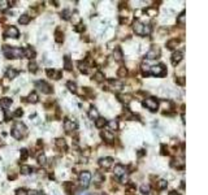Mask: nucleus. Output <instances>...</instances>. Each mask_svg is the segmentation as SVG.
Masks as SVG:
<instances>
[{
  "mask_svg": "<svg viewBox=\"0 0 208 195\" xmlns=\"http://www.w3.org/2000/svg\"><path fill=\"white\" fill-rule=\"evenodd\" d=\"M3 51H4L7 58H20L21 56L24 57V49L21 48H10L8 46H4Z\"/></svg>",
  "mask_w": 208,
  "mask_h": 195,
  "instance_id": "nucleus-1",
  "label": "nucleus"
},
{
  "mask_svg": "<svg viewBox=\"0 0 208 195\" xmlns=\"http://www.w3.org/2000/svg\"><path fill=\"white\" fill-rule=\"evenodd\" d=\"M26 133H27L26 126H25L22 122H16L13 129H12V135L15 136L16 139H21L26 135Z\"/></svg>",
  "mask_w": 208,
  "mask_h": 195,
  "instance_id": "nucleus-2",
  "label": "nucleus"
},
{
  "mask_svg": "<svg viewBox=\"0 0 208 195\" xmlns=\"http://www.w3.org/2000/svg\"><path fill=\"white\" fill-rule=\"evenodd\" d=\"M150 73L154 74L156 77H163L166 74L165 72V66L164 65H155V66H151L150 68Z\"/></svg>",
  "mask_w": 208,
  "mask_h": 195,
  "instance_id": "nucleus-3",
  "label": "nucleus"
},
{
  "mask_svg": "<svg viewBox=\"0 0 208 195\" xmlns=\"http://www.w3.org/2000/svg\"><path fill=\"white\" fill-rule=\"evenodd\" d=\"M143 105L147 108V109L152 111V112H155V111L157 109V107H159V103L156 102V100L154 99V98H148V99H146L145 102H143Z\"/></svg>",
  "mask_w": 208,
  "mask_h": 195,
  "instance_id": "nucleus-4",
  "label": "nucleus"
},
{
  "mask_svg": "<svg viewBox=\"0 0 208 195\" xmlns=\"http://www.w3.org/2000/svg\"><path fill=\"white\" fill-rule=\"evenodd\" d=\"M90 181H91V174L88 172H82L79 174V183H81L82 187H87L90 185Z\"/></svg>",
  "mask_w": 208,
  "mask_h": 195,
  "instance_id": "nucleus-5",
  "label": "nucleus"
},
{
  "mask_svg": "<svg viewBox=\"0 0 208 195\" xmlns=\"http://www.w3.org/2000/svg\"><path fill=\"white\" fill-rule=\"evenodd\" d=\"M35 86L44 94H51L52 93V87L47 82H44V81H38V82L35 83Z\"/></svg>",
  "mask_w": 208,
  "mask_h": 195,
  "instance_id": "nucleus-6",
  "label": "nucleus"
},
{
  "mask_svg": "<svg viewBox=\"0 0 208 195\" xmlns=\"http://www.w3.org/2000/svg\"><path fill=\"white\" fill-rule=\"evenodd\" d=\"M159 56H160V48L157 46H152V48L146 54V57L148 60H154V58H157Z\"/></svg>",
  "mask_w": 208,
  "mask_h": 195,
  "instance_id": "nucleus-7",
  "label": "nucleus"
},
{
  "mask_svg": "<svg viewBox=\"0 0 208 195\" xmlns=\"http://www.w3.org/2000/svg\"><path fill=\"white\" fill-rule=\"evenodd\" d=\"M18 35H20V33H18L17 27H15V26H9L4 33L5 38H15L16 39V38H18Z\"/></svg>",
  "mask_w": 208,
  "mask_h": 195,
  "instance_id": "nucleus-8",
  "label": "nucleus"
},
{
  "mask_svg": "<svg viewBox=\"0 0 208 195\" xmlns=\"http://www.w3.org/2000/svg\"><path fill=\"white\" fill-rule=\"evenodd\" d=\"M99 164H100L102 168L108 169V168H111V166H112V164H113V159H111V157H103V159H100Z\"/></svg>",
  "mask_w": 208,
  "mask_h": 195,
  "instance_id": "nucleus-9",
  "label": "nucleus"
},
{
  "mask_svg": "<svg viewBox=\"0 0 208 195\" xmlns=\"http://www.w3.org/2000/svg\"><path fill=\"white\" fill-rule=\"evenodd\" d=\"M64 129H65L66 132H72V130L77 129V122L72 121V120H65V122H64Z\"/></svg>",
  "mask_w": 208,
  "mask_h": 195,
  "instance_id": "nucleus-10",
  "label": "nucleus"
},
{
  "mask_svg": "<svg viewBox=\"0 0 208 195\" xmlns=\"http://www.w3.org/2000/svg\"><path fill=\"white\" fill-rule=\"evenodd\" d=\"M143 26H145V25H143L142 22L135 21V22H134V25H133V29H134L135 34H138V35H143Z\"/></svg>",
  "mask_w": 208,
  "mask_h": 195,
  "instance_id": "nucleus-11",
  "label": "nucleus"
},
{
  "mask_svg": "<svg viewBox=\"0 0 208 195\" xmlns=\"http://www.w3.org/2000/svg\"><path fill=\"white\" fill-rule=\"evenodd\" d=\"M181 60H182V51H177L172 55V64L173 65H177Z\"/></svg>",
  "mask_w": 208,
  "mask_h": 195,
  "instance_id": "nucleus-12",
  "label": "nucleus"
},
{
  "mask_svg": "<svg viewBox=\"0 0 208 195\" xmlns=\"http://www.w3.org/2000/svg\"><path fill=\"white\" fill-rule=\"evenodd\" d=\"M113 172H115V176H117V177H120V178L126 174V169H125V166H122V165H116Z\"/></svg>",
  "mask_w": 208,
  "mask_h": 195,
  "instance_id": "nucleus-13",
  "label": "nucleus"
},
{
  "mask_svg": "<svg viewBox=\"0 0 208 195\" xmlns=\"http://www.w3.org/2000/svg\"><path fill=\"white\" fill-rule=\"evenodd\" d=\"M172 166L173 168H177V169H184V166H185V161H184V159H174L173 161H172Z\"/></svg>",
  "mask_w": 208,
  "mask_h": 195,
  "instance_id": "nucleus-14",
  "label": "nucleus"
},
{
  "mask_svg": "<svg viewBox=\"0 0 208 195\" xmlns=\"http://www.w3.org/2000/svg\"><path fill=\"white\" fill-rule=\"evenodd\" d=\"M117 98L120 99L121 103H124V104H129V103L131 102V95H129V94H120Z\"/></svg>",
  "mask_w": 208,
  "mask_h": 195,
  "instance_id": "nucleus-15",
  "label": "nucleus"
},
{
  "mask_svg": "<svg viewBox=\"0 0 208 195\" xmlns=\"http://www.w3.org/2000/svg\"><path fill=\"white\" fill-rule=\"evenodd\" d=\"M10 104H12V99H9V98H3V99H0V107L4 108V109L9 108Z\"/></svg>",
  "mask_w": 208,
  "mask_h": 195,
  "instance_id": "nucleus-16",
  "label": "nucleus"
},
{
  "mask_svg": "<svg viewBox=\"0 0 208 195\" xmlns=\"http://www.w3.org/2000/svg\"><path fill=\"white\" fill-rule=\"evenodd\" d=\"M34 56H35V52H34V49H33L31 47H26V48L24 49V57L33 58Z\"/></svg>",
  "mask_w": 208,
  "mask_h": 195,
  "instance_id": "nucleus-17",
  "label": "nucleus"
},
{
  "mask_svg": "<svg viewBox=\"0 0 208 195\" xmlns=\"http://www.w3.org/2000/svg\"><path fill=\"white\" fill-rule=\"evenodd\" d=\"M105 125H107V120H105L104 117H98V118L95 120V126H96V127H99V129L104 127Z\"/></svg>",
  "mask_w": 208,
  "mask_h": 195,
  "instance_id": "nucleus-18",
  "label": "nucleus"
},
{
  "mask_svg": "<svg viewBox=\"0 0 208 195\" xmlns=\"http://www.w3.org/2000/svg\"><path fill=\"white\" fill-rule=\"evenodd\" d=\"M17 74H18V72L16 70V69L9 68V69L7 70V79H13V78L17 77Z\"/></svg>",
  "mask_w": 208,
  "mask_h": 195,
  "instance_id": "nucleus-19",
  "label": "nucleus"
},
{
  "mask_svg": "<svg viewBox=\"0 0 208 195\" xmlns=\"http://www.w3.org/2000/svg\"><path fill=\"white\" fill-rule=\"evenodd\" d=\"M102 136L104 138V141H108V142H111V141H113L115 139V134H113L112 132H103L102 133Z\"/></svg>",
  "mask_w": 208,
  "mask_h": 195,
  "instance_id": "nucleus-20",
  "label": "nucleus"
},
{
  "mask_svg": "<svg viewBox=\"0 0 208 195\" xmlns=\"http://www.w3.org/2000/svg\"><path fill=\"white\" fill-rule=\"evenodd\" d=\"M113 57H115L116 61H121L122 60V52H121V48H115V51H113Z\"/></svg>",
  "mask_w": 208,
  "mask_h": 195,
  "instance_id": "nucleus-21",
  "label": "nucleus"
},
{
  "mask_svg": "<svg viewBox=\"0 0 208 195\" xmlns=\"http://www.w3.org/2000/svg\"><path fill=\"white\" fill-rule=\"evenodd\" d=\"M64 68L66 69V70H72V61H70V57L69 56H65L64 57Z\"/></svg>",
  "mask_w": 208,
  "mask_h": 195,
  "instance_id": "nucleus-22",
  "label": "nucleus"
},
{
  "mask_svg": "<svg viewBox=\"0 0 208 195\" xmlns=\"http://www.w3.org/2000/svg\"><path fill=\"white\" fill-rule=\"evenodd\" d=\"M179 43V40L178 39H170V40L166 43V47H168L169 49H173V48H176L177 47V44Z\"/></svg>",
  "mask_w": 208,
  "mask_h": 195,
  "instance_id": "nucleus-23",
  "label": "nucleus"
},
{
  "mask_svg": "<svg viewBox=\"0 0 208 195\" xmlns=\"http://www.w3.org/2000/svg\"><path fill=\"white\" fill-rule=\"evenodd\" d=\"M104 181V176L100 173V172H96L95 174H94V182H96V183H100V182H103Z\"/></svg>",
  "mask_w": 208,
  "mask_h": 195,
  "instance_id": "nucleus-24",
  "label": "nucleus"
},
{
  "mask_svg": "<svg viewBox=\"0 0 208 195\" xmlns=\"http://www.w3.org/2000/svg\"><path fill=\"white\" fill-rule=\"evenodd\" d=\"M18 22L21 25H27L30 22V16L29 15H22L20 18H18Z\"/></svg>",
  "mask_w": 208,
  "mask_h": 195,
  "instance_id": "nucleus-25",
  "label": "nucleus"
},
{
  "mask_svg": "<svg viewBox=\"0 0 208 195\" xmlns=\"http://www.w3.org/2000/svg\"><path fill=\"white\" fill-rule=\"evenodd\" d=\"M55 39H56L57 43H61V42L64 40V34L61 33V30L60 29H57L56 33H55Z\"/></svg>",
  "mask_w": 208,
  "mask_h": 195,
  "instance_id": "nucleus-26",
  "label": "nucleus"
},
{
  "mask_svg": "<svg viewBox=\"0 0 208 195\" xmlns=\"http://www.w3.org/2000/svg\"><path fill=\"white\" fill-rule=\"evenodd\" d=\"M88 117H90L91 120H96L99 117V113H98V109H95V108H91L90 111H88Z\"/></svg>",
  "mask_w": 208,
  "mask_h": 195,
  "instance_id": "nucleus-27",
  "label": "nucleus"
},
{
  "mask_svg": "<svg viewBox=\"0 0 208 195\" xmlns=\"http://www.w3.org/2000/svg\"><path fill=\"white\" fill-rule=\"evenodd\" d=\"M79 70L82 72V73H85V74H87L88 72H90V66L87 65L86 63H79Z\"/></svg>",
  "mask_w": 208,
  "mask_h": 195,
  "instance_id": "nucleus-28",
  "label": "nucleus"
},
{
  "mask_svg": "<svg viewBox=\"0 0 208 195\" xmlns=\"http://www.w3.org/2000/svg\"><path fill=\"white\" fill-rule=\"evenodd\" d=\"M55 144H56V147H59V148H66V142H65V139H63V138L56 139Z\"/></svg>",
  "mask_w": 208,
  "mask_h": 195,
  "instance_id": "nucleus-29",
  "label": "nucleus"
},
{
  "mask_svg": "<svg viewBox=\"0 0 208 195\" xmlns=\"http://www.w3.org/2000/svg\"><path fill=\"white\" fill-rule=\"evenodd\" d=\"M117 76L120 77V78L126 77V76H127V69L125 68V66H122V68H120V69L117 70Z\"/></svg>",
  "mask_w": 208,
  "mask_h": 195,
  "instance_id": "nucleus-30",
  "label": "nucleus"
},
{
  "mask_svg": "<svg viewBox=\"0 0 208 195\" xmlns=\"http://www.w3.org/2000/svg\"><path fill=\"white\" fill-rule=\"evenodd\" d=\"M27 102L30 103H37L38 102V95L35 93H31L29 96H27Z\"/></svg>",
  "mask_w": 208,
  "mask_h": 195,
  "instance_id": "nucleus-31",
  "label": "nucleus"
},
{
  "mask_svg": "<svg viewBox=\"0 0 208 195\" xmlns=\"http://www.w3.org/2000/svg\"><path fill=\"white\" fill-rule=\"evenodd\" d=\"M111 85H112V87L115 88V90H120L121 87H122V83L118 82V81H111Z\"/></svg>",
  "mask_w": 208,
  "mask_h": 195,
  "instance_id": "nucleus-32",
  "label": "nucleus"
},
{
  "mask_svg": "<svg viewBox=\"0 0 208 195\" xmlns=\"http://www.w3.org/2000/svg\"><path fill=\"white\" fill-rule=\"evenodd\" d=\"M166 186H168V182H166L165 180H160L159 182H157V189H159V190H163Z\"/></svg>",
  "mask_w": 208,
  "mask_h": 195,
  "instance_id": "nucleus-33",
  "label": "nucleus"
},
{
  "mask_svg": "<svg viewBox=\"0 0 208 195\" xmlns=\"http://www.w3.org/2000/svg\"><path fill=\"white\" fill-rule=\"evenodd\" d=\"M66 86H68V88L72 91V93H77V85L74 82H68Z\"/></svg>",
  "mask_w": 208,
  "mask_h": 195,
  "instance_id": "nucleus-34",
  "label": "nucleus"
},
{
  "mask_svg": "<svg viewBox=\"0 0 208 195\" xmlns=\"http://www.w3.org/2000/svg\"><path fill=\"white\" fill-rule=\"evenodd\" d=\"M177 22H178L181 26H184V25H185V12H182L181 15L177 17Z\"/></svg>",
  "mask_w": 208,
  "mask_h": 195,
  "instance_id": "nucleus-35",
  "label": "nucleus"
},
{
  "mask_svg": "<svg viewBox=\"0 0 208 195\" xmlns=\"http://www.w3.org/2000/svg\"><path fill=\"white\" fill-rule=\"evenodd\" d=\"M146 13L148 16H156L157 15V9H156V8H147Z\"/></svg>",
  "mask_w": 208,
  "mask_h": 195,
  "instance_id": "nucleus-36",
  "label": "nucleus"
},
{
  "mask_svg": "<svg viewBox=\"0 0 208 195\" xmlns=\"http://www.w3.org/2000/svg\"><path fill=\"white\" fill-rule=\"evenodd\" d=\"M21 173H22V174H29V173H31V168H30V166H27V165H22V166H21Z\"/></svg>",
  "mask_w": 208,
  "mask_h": 195,
  "instance_id": "nucleus-37",
  "label": "nucleus"
},
{
  "mask_svg": "<svg viewBox=\"0 0 208 195\" xmlns=\"http://www.w3.org/2000/svg\"><path fill=\"white\" fill-rule=\"evenodd\" d=\"M20 156H21V160H26L27 156H29V151L26 148H22L20 152Z\"/></svg>",
  "mask_w": 208,
  "mask_h": 195,
  "instance_id": "nucleus-38",
  "label": "nucleus"
},
{
  "mask_svg": "<svg viewBox=\"0 0 208 195\" xmlns=\"http://www.w3.org/2000/svg\"><path fill=\"white\" fill-rule=\"evenodd\" d=\"M108 124V126L111 127V130H116L118 127V125H117V121H115V120H112V121H109V122H107Z\"/></svg>",
  "mask_w": 208,
  "mask_h": 195,
  "instance_id": "nucleus-39",
  "label": "nucleus"
},
{
  "mask_svg": "<svg viewBox=\"0 0 208 195\" xmlns=\"http://www.w3.org/2000/svg\"><path fill=\"white\" fill-rule=\"evenodd\" d=\"M64 189L66 190V193H68V194H72V189H73V185H72L70 182H65V183H64Z\"/></svg>",
  "mask_w": 208,
  "mask_h": 195,
  "instance_id": "nucleus-40",
  "label": "nucleus"
},
{
  "mask_svg": "<svg viewBox=\"0 0 208 195\" xmlns=\"http://www.w3.org/2000/svg\"><path fill=\"white\" fill-rule=\"evenodd\" d=\"M142 72H143V74H145V76H148V74H150V66L147 65L146 63L142 64Z\"/></svg>",
  "mask_w": 208,
  "mask_h": 195,
  "instance_id": "nucleus-41",
  "label": "nucleus"
},
{
  "mask_svg": "<svg viewBox=\"0 0 208 195\" xmlns=\"http://www.w3.org/2000/svg\"><path fill=\"white\" fill-rule=\"evenodd\" d=\"M29 69H30V72H33V73H35V72L38 70V65L34 63V61H31V63L29 64Z\"/></svg>",
  "mask_w": 208,
  "mask_h": 195,
  "instance_id": "nucleus-42",
  "label": "nucleus"
},
{
  "mask_svg": "<svg viewBox=\"0 0 208 195\" xmlns=\"http://www.w3.org/2000/svg\"><path fill=\"white\" fill-rule=\"evenodd\" d=\"M95 79L98 81V82H102V81L104 79V74L102 73V72H96L95 73Z\"/></svg>",
  "mask_w": 208,
  "mask_h": 195,
  "instance_id": "nucleus-43",
  "label": "nucleus"
},
{
  "mask_svg": "<svg viewBox=\"0 0 208 195\" xmlns=\"http://www.w3.org/2000/svg\"><path fill=\"white\" fill-rule=\"evenodd\" d=\"M150 33H151V26L150 25H145L143 26V35H150Z\"/></svg>",
  "mask_w": 208,
  "mask_h": 195,
  "instance_id": "nucleus-44",
  "label": "nucleus"
},
{
  "mask_svg": "<svg viewBox=\"0 0 208 195\" xmlns=\"http://www.w3.org/2000/svg\"><path fill=\"white\" fill-rule=\"evenodd\" d=\"M185 82H186V81H185V78H184V77H177V78H176V83H177V85L184 86V85H185Z\"/></svg>",
  "mask_w": 208,
  "mask_h": 195,
  "instance_id": "nucleus-45",
  "label": "nucleus"
},
{
  "mask_svg": "<svg viewBox=\"0 0 208 195\" xmlns=\"http://www.w3.org/2000/svg\"><path fill=\"white\" fill-rule=\"evenodd\" d=\"M61 17H63L64 20H69V17H70V12H69L68 9L63 10V12H61Z\"/></svg>",
  "mask_w": 208,
  "mask_h": 195,
  "instance_id": "nucleus-46",
  "label": "nucleus"
},
{
  "mask_svg": "<svg viewBox=\"0 0 208 195\" xmlns=\"http://www.w3.org/2000/svg\"><path fill=\"white\" fill-rule=\"evenodd\" d=\"M85 25H82V24H78L77 25L76 27H74V30H76V31H78V33H82V31H85Z\"/></svg>",
  "mask_w": 208,
  "mask_h": 195,
  "instance_id": "nucleus-47",
  "label": "nucleus"
},
{
  "mask_svg": "<svg viewBox=\"0 0 208 195\" xmlns=\"http://www.w3.org/2000/svg\"><path fill=\"white\" fill-rule=\"evenodd\" d=\"M38 163H39L40 165H44V164H46V156H44L43 154L38 156Z\"/></svg>",
  "mask_w": 208,
  "mask_h": 195,
  "instance_id": "nucleus-48",
  "label": "nucleus"
},
{
  "mask_svg": "<svg viewBox=\"0 0 208 195\" xmlns=\"http://www.w3.org/2000/svg\"><path fill=\"white\" fill-rule=\"evenodd\" d=\"M141 191H142V194L147 195V194L150 193V187H148V186H146V185H142V187H141Z\"/></svg>",
  "mask_w": 208,
  "mask_h": 195,
  "instance_id": "nucleus-49",
  "label": "nucleus"
},
{
  "mask_svg": "<svg viewBox=\"0 0 208 195\" xmlns=\"http://www.w3.org/2000/svg\"><path fill=\"white\" fill-rule=\"evenodd\" d=\"M8 8V1H1L0 3V10H5Z\"/></svg>",
  "mask_w": 208,
  "mask_h": 195,
  "instance_id": "nucleus-50",
  "label": "nucleus"
},
{
  "mask_svg": "<svg viewBox=\"0 0 208 195\" xmlns=\"http://www.w3.org/2000/svg\"><path fill=\"white\" fill-rule=\"evenodd\" d=\"M16 195H27V191L25 190V189H18V190L16 191Z\"/></svg>",
  "mask_w": 208,
  "mask_h": 195,
  "instance_id": "nucleus-51",
  "label": "nucleus"
},
{
  "mask_svg": "<svg viewBox=\"0 0 208 195\" xmlns=\"http://www.w3.org/2000/svg\"><path fill=\"white\" fill-rule=\"evenodd\" d=\"M161 154L163 155H169V151H168V148H166L165 146H161Z\"/></svg>",
  "mask_w": 208,
  "mask_h": 195,
  "instance_id": "nucleus-52",
  "label": "nucleus"
},
{
  "mask_svg": "<svg viewBox=\"0 0 208 195\" xmlns=\"http://www.w3.org/2000/svg\"><path fill=\"white\" fill-rule=\"evenodd\" d=\"M22 113H24V112H22L21 109H17V111H16V113H15V116L16 117H20V116H22Z\"/></svg>",
  "mask_w": 208,
  "mask_h": 195,
  "instance_id": "nucleus-53",
  "label": "nucleus"
},
{
  "mask_svg": "<svg viewBox=\"0 0 208 195\" xmlns=\"http://www.w3.org/2000/svg\"><path fill=\"white\" fill-rule=\"evenodd\" d=\"M47 74H48V77H54V74H55V70H47Z\"/></svg>",
  "mask_w": 208,
  "mask_h": 195,
  "instance_id": "nucleus-54",
  "label": "nucleus"
},
{
  "mask_svg": "<svg viewBox=\"0 0 208 195\" xmlns=\"http://www.w3.org/2000/svg\"><path fill=\"white\" fill-rule=\"evenodd\" d=\"M27 195H40L39 193H38V191H35V190H33V191H29V193H27Z\"/></svg>",
  "mask_w": 208,
  "mask_h": 195,
  "instance_id": "nucleus-55",
  "label": "nucleus"
},
{
  "mask_svg": "<svg viewBox=\"0 0 208 195\" xmlns=\"http://www.w3.org/2000/svg\"><path fill=\"white\" fill-rule=\"evenodd\" d=\"M16 177H17L16 174H9V177L8 178H9V180H16Z\"/></svg>",
  "mask_w": 208,
  "mask_h": 195,
  "instance_id": "nucleus-56",
  "label": "nucleus"
},
{
  "mask_svg": "<svg viewBox=\"0 0 208 195\" xmlns=\"http://www.w3.org/2000/svg\"><path fill=\"white\" fill-rule=\"evenodd\" d=\"M169 195H179V193H177V191H170V193H169Z\"/></svg>",
  "mask_w": 208,
  "mask_h": 195,
  "instance_id": "nucleus-57",
  "label": "nucleus"
},
{
  "mask_svg": "<svg viewBox=\"0 0 208 195\" xmlns=\"http://www.w3.org/2000/svg\"><path fill=\"white\" fill-rule=\"evenodd\" d=\"M143 154H145V151H143V150H141V151L138 152V156H142Z\"/></svg>",
  "mask_w": 208,
  "mask_h": 195,
  "instance_id": "nucleus-58",
  "label": "nucleus"
},
{
  "mask_svg": "<svg viewBox=\"0 0 208 195\" xmlns=\"http://www.w3.org/2000/svg\"><path fill=\"white\" fill-rule=\"evenodd\" d=\"M78 195H90V194H88V193H79Z\"/></svg>",
  "mask_w": 208,
  "mask_h": 195,
  "instance_id": "nucleus-59",
  "label": "nucleus"
},
{
  "mask_svg": "<svg viewBox=\"0 0 208 195\" xmlns=\"http://www.w3.org/2000/svg\"><path fill=\"white\" fill-rule=\"evenodd\" d=\"M0 108H1V107H0Z\"/></svg>",
  "mask_w": 208,
  "mask_h": 195,
  "instance_id": "nucleus-60",
  "label": "nucleus"
}]
</instances>
